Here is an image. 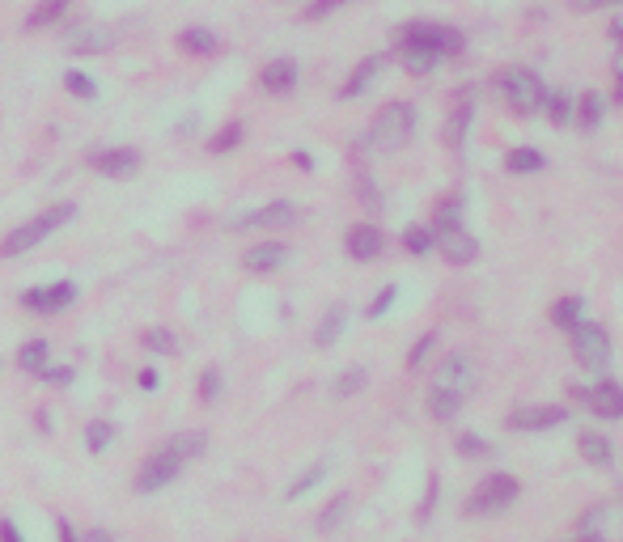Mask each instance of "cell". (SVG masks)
Returning a JSON list of instances; mask_svg holds the SVG:
<instances>
[{
    "label": "cell",
    "mask_w": 623,
    "mask_h": 542,
    "mask_svg": "<svg viewBox=\"0 0 623 542\" xmlns=\"http://www.w3.org/2000/svg\"><path fill=\"white\" fill-rule=\"evenodd\" d=\"M204 449H208V437H204V432H178V437H166L145 462H140V471H136L132 487H136L140 496L162 492V487H170L178 475H183V466L200 458Z\"/></svg>",
    "instance_id": "cell-1"
},
{
    "label": "cell",
    "mask_w": 623,
    "mask_h": 542,
    "mask_svg": "<svg viewBox=\"0 0 623 542\" xmlns=\"http://www.w3.org/2000/svg\"><path fill=\"white\" fill-rule=\"evenodd\" d=\"M73 216H77V204H68V200L39 208V212L30 216V221H22L17 229H9V238L0 242V259H22L26 250H34L39 242H47L51 233H60L68 221H73Z\"/></svg>",
    "instance_id": "cell-2"
},
{
    "label": "cell",
    "mask_w": 623,
    "mask_h": 542,
    "mask_svg": "<svg viewBox=\"0 0 623 542\" xmlns=\"http://www.w3.org/2000/svg\"><path fill=\"white\" fill-rule=\"evenodd\" d=\"M412 128H416V111L407 102H386L378 115H373L369 132H365V149L373 153H395L412 140Z\"/></svg>",
    "instance_id": "cell-3"
},
{
    "label": "cell",
    "mask_w": 623,
    "mask_h": 542,
    "mask_svg": "<svg viewBox=\"0 0 623 542\" xmlns=\"http://www.w3.org/2000/svg\"><path fill=\"white\" fill-rule=\"evenodd\" d=\"M501 94H505L513 115H539L543 102H547V89L539 81V72H530V68H509L501 77Z\"/></svg>",
    "instance_id": "cell-4"
},
{
    "label": "cell",
    "mask_w": 623,
    "mask_h": 542,
    "mask_svg": "<svg viewBox=\"0 0 623 542\" xmlns=\"http://www.w3.org/2000/svg\"><path fill=\"white\" fill-rule=\"evenodd\" d=\"M573 356L585 373H607L611 369V335L598 322H577L573 327Z\"/></svg>",
    "instance_id": "cell-5"
},
{
    "label": "cell",
    "mask_w": 623,
    "mask_h": 542,
    "mask_svg": "<svg viewBox=\"0 0 623 542\" xmlns=\"http://www.w3.org/2000/svg\"><path fill=\"white\" fill-rule=\"evenodd\" d=\"M297 216L301 212H297L293 200H272V204H259L251 212L229 216V229H234V233H276V229H289Z\"/></svg>",
    "instance_id": "cell-6"
},
{
    "label": "cell",
    "mask_w": 623,
    "mask_h": 542,
    "mask_svg": "<svg viewBox=\"0 0 623 542\" xmlns=\"http://www.w3.org/2000/svg\"><path fill=\"white\" fill-rule=\"evenodd\" d=\"M513 500H518V479L505 475V471H496V475H484V483L471 492L467 513L471 517H492V513H505Z\"/></svg>",
    "instance_id": "cell-7"
},
{
    "label": "cell",
    "mask_w": 623,
    "mask_h": 542,
    "mask_svg": "<svg viewBox=\"0 0 623 542\" xmlns=\"http://www.w3.org/2000/svg\"><path fill=\"white\" fill-rule=\"evenodd\" d=\"M399 43H412V47H424L433 51V56H454V51H462V30L454 26H441V22H412L399 30Z\"/></svg>",
    "instance_id": "cell-8"
},
{
    "label": "cell",
    "mask_w": 623,
    "mask_h": 542,
    "mask_svg": "<svg viewBox=\"0 0 623 542\" xmlns=\"http://www.w3.org/2000/svg\"><path fill=\"white\" fill-rule=\"evenodd\" d=\"M73 301H77V284L73 280H51V284L26 288L22 310H30V314H64Z\"/></svg>",
    "instance_id": "cell-9"
},
{
    "label": "cell",
    "mask_w": 623,
    "mask_h": 542,
    "mask_svg": "<svg viewBox=\"0 0 623 542\" xmlns=\"http://www.w3.org/2000/svg\"><path fill=\"white\" fill-rule=\"evenodd\" d=\"M505 424H509L513 432H547V428L568 424V407H560V403H530V407H513Z\"/></svg>",
    "instance_id": "cell-10"
},
{
    "label": "cell",
    "mask_w": 623,
    "mask_h": 542,
    "mask_svg": "<svg viewBox=\"0 0 623 542\" xmlns=\"http://www.w3.org/2000/svg\"><path fill=\"white\" fill-rule=\"evenodd\" d=\"M433 386H441V390H454V394H467L475 390V360L467 356V352H450L437 365V377H433Z\"/></svg>",
    "instance_id": "cell-11"
},
{
    "label": "cell",
    "mask_w": 623,
    "mask_h": 542,
    "mask_svg": "<svg viewBox=\"0 0 623 542\" xmlns=\"http://www.w3.org/2000/svg\"><path fill=\"white\" fill-rule=\"evenodd\" d=\"M140 166H145V153L132 149V144H115V149L94 153V170L102 178H136Z\"/></svg>",
    "instance_id": "cell-12"
},
{
    "label": "cell",
    "mask_w": 623,
    "mask_h": 542,
    "mask_svg": "<svg viewBox=\"0 0 623 542\" xmlns=\"http://www.w3.org/2000/svg\"><path fill=\"white\" fill-rule=\"evenodd\" d=\"M573 394L590 403V411L602 415V420H619V415H623V386L611 382V377H598L590 390H573Z\"/></svg>",
    "instance_id": "cell-13"
},
{
    "label": "cell",
    "mask_w": 623,
    "mask_h": 542,
    "mask_svg": "<svg viewBox=\"0 0 623 542\" xmlns=\"http://www.w3.org/2000/svg\"><path fill=\"white\" fill-rule=\"evenodd\" d=\"M433 250H441V255L450 259L454 267H462V263H471L479 255V242L462 225H454V229H445V233H433Z\"/></svg>",
    "instance_id": "cell-14"
},
{
    "label": "cell",
    "mask_w": 623,
    "mask_h": 542,
    "mask_svg": "<svg viewBox=\"0 0 623 542\" xmlns=\"http://www.w3.org/2000/svg\"><path fill=\"white\" fill-rule=\"evenodd\" d=\"M344 250H348L356 263H373L386 250V238H382L378 225H352L348 238H344Z\"/></svg>",
    "instance_id": "cell-15"
},
{
    "label": "cell",
    "mask_w": 623,
    "mask_h": 542,
    "mask_svg": "<svg viewBox=\"0 0 623 542\" xmlns=\"http://www.w3.org/2000/svg\"><path fill=\"white\" fill-rule=\"evenodd\" d=\"M284 263H289V246L284 242H255L242 255V267L255 271V276H272V271H280Z\"/></svg>",
    "instance_id": "cell-16"
},
{
    "label": "cell",
    "mask_w": 623,
    "mask_h": 542,
    "mask_svg": "<svg viewBox=\"0 0 623 542\" xmlns=\"http://www.w3.org/2000/svg\"><path fill=\"white\" fill-rule=\"evenodd\" d=\"M259 85L267 89V94H289V89L297 85V64L293 60H272L259 68Z\"/></svg>",
    "instance_id": "cell-17"
},
{
    "label": "cell",
    "mask_w": 623,
    "mask_h": 542,
    "mask_svg": "<svg viewBox=\"0 0 623 542\" xmlns=\"http://www.w3.org/2000/svg\"><path fill=\"white\" fill-rule=\"evenodd\" d=\"M382 64H386L382 56H369V60H361V64H356V68H352V77H348V81H344V89H340V98H348V102H352V98H361L365 89H369L373 81H378Z\"/></svg>",
    "instance_id": "cell-18"
},
{
    "label": "cell",
    "mask_w": 623,
    "mask_h": 542,
    "mask_svg": "<svg viewBox=\"0 0 623 542\" xmlns=\"http://www.w3.org/2000/svg\"><path fill=\"white\" fill-rule=\"evenodd\" d=\"M47 365H51V343L47 339H26L22 348H17V369H22V373L39 377Z\"/></svg>",
    "instance_id": "cell-19"
},
{
    "label": "cell",
    "mask_w": 623,
    "mask_h": 542,
    "mask_svg": "<svg viewBox=\"0 0 623 542\" xmlns=\"http://www.w3.org/2000/svg\"><path fill=\"white\" fill-rule=\"evenodd\" d=\"M178 47H183L187 56H212V51L221 47V39L212 30H204V26H187L183 34H178Z\"/></svg>",
    "instance_id": "cell-20"
},
{
    "label": "cell",
    "mask_w": 623,
    "mask_h": 542,
    "mask_svg": "<svg viewBox=\"0 0 623 542\" xmlns=\"http://www.w3.org/2000/svg\"><path fill=\"white\" fill-rule=\"evenodd\" d=\"M543 166H547V157H543L539 149H530V144L505 153V170H509V174H539Z\"/></svg>",
    "instance_id": "cell-21"
},
{
    "label": "cell",
    "mask_w": 623,
    "mask_h": 542,
    "mask_svg": "<svg viewBox=\"0 0 623 542\" xmlns=\"http://www.w3.org/2000/svg\"><path fill=\"white\" fill-rule=\"evenodd\" d=\"M577 449H581V458L594 462V466H607V462L615 458V449H611V441L602 437V432H581V437H577Z\"/></svg>",
    "instance_id": "cell-22"
},
{
    "label": "cell",
    "mask_w": 623,
    "mask_h": 542,
    "mask_svg": "<svg viewBox=\"0 0 623 542\" xmlns=\"http://www.w3.org/2000/svg\"><path fill=\"white\" fill-rule=\"evenodd\" d=\"M344 322H348V310H344V305H331V310L323 314V322H318V331H314L318 348H331V343L344 335Z\"/></svg>",
    "instance_id": "cell-23"
},
{
    "label": "cell",
    "mask_w": 623,
    "mask_h": 542,
    "mask_svg": "<svg viewBox=\"0 0 623 542\" xmlns=\"http://www.w3.org/2000/svg\"><path fill=\"white\" fill-rule=\"evenodd\" d=\"M81 441H85L89 454H106V449L115 445V424L111 420H89L85 432H81Z\"/></svg>",
    "instance_id": "cell-24"
},
{
    "label": "cell",
    "mask_w": 623,
    "mask_h": 542,
    "mask_svg": "<svg viewBox=\"0 0 623 542\" xmlns=\"http://www.w3.org/2000/svg\"><path fill=\"white\" fill-rule=\"evenodd\" d=\"M68 51L73 56H102V51H111V34H102V30H81L68 39Z\"/></svg>",
    "instance_id": "cell-25"
},
{
    "label": "cell",
    "mask_w": 623,
    "mask_h": 542,
    "mask_svg": "<svg viewBox=\"0 0 623 542\" xmlns=\"http://www.w3.org/2000/svg\"><path fill=\"white\" fill-rule=\"evenodd\" d=\"M458 407H462V394L441 390V386L429 390V415H433V420H454Z\"/></svg>",
    "instance_id": "cell-26"
},
{
    "label": "cell",
    "mask_w": 623,
    "mask_h": 542,
    "mask_svg": "<svg viewBox=\"0 0 623 542\" xmlns=\"http://www.w3.org/2000/svg\"><path fill=\"white\" fill-rule=\"evenodd\" d=\"M73 5V0H43L39 9H30V17H26V30H43V26H56L60 17H64V9Z\"/></svg>",
    "instance_id": "cell-27"
},
{
    "label": "cell",
    "mask_w": 623,
    "mask_h": 542,
    "mask_svg": "<svg viewBox=\"0 0 623 542\" xmlns=\"http://www.w3.org/2000/svg\"><path fill=\"white\" fill-rule=\"evenodd\" d=\"M399 56H403L407 72H416V77H424V72H433L441 64V56H433V51H424V47H412V43H399Z\"/></svg>",
    "instance_id": "cell-28"
},
{
    "label": "cell",
    "mask_w": 623,
    "mask_h": 542,
    "mask_svg": "<svg viewBox=\"0 0 623 542\" xmlns=\"http://www.w3.org/2000/svg\"><path fill=\"white\" fill-rule=\"evenodd\" d=\"M64 89L73 98H81V102H98V81L89 77V72H81V68H68L64 72Z\"/></svg>",
    "instance_id": "cell-29"
},
{
    "label": "cell",
    "mask_w": 623,
    "mask_h": 542,
    "mask_svg": "<svg viewBox=\"0 0 623 542\" xmlns=\"http://www.w3.org/2000/svg\"><path fill=\"white\" fill-rule=\"evenodd\" d=\"M581 310H585V301L581 297H560L556 305H551V322L564 331H573L577 322H581Z\"/></svg>",
    "instance_id": "cell-30"
},
{
    "label": "cell",
    "mask_w": 623,
    "mask_h": 542,
    "mask_svg": "<svg viewBox=\"0 0 623 542\" xmlns=\"http://www.w3.org/2000/svg\"><path fill=\"white\" fill-rule=\"evenodd\" d=\"M323 479H327V466H323V462H314L310 471H301V479H297V483L284 487V500H301L306 492H314V487L323 483Z\"/></svg>",
    "instance_id": "cell-31"
},
{
    "label": "cell",
    "mask_w": 623,
    "mask_h": 542,
    "mask_svg": "<svg viewBox=\"0 0 623 542\" xmlns=\"http://www.w3.org/2000/svg\"><path fill=\"white\" fill-rule=\"evenodd\" d=\"M242 136H246V128H242V123L234 119V123H225V128H221L217 136H212V140H208V149H212V153H217V157H221V153H234V149H238V144H242Z\"/></svg>",
    "instance_id": "cell-32"
},
{
    "label": "cell",
    "mask_w": 623,
    "mask_h": 542,
    "mask_svg": "<svg viewBox=\"0 0 623 542\" xmlns=\"http://www.w3.org/2000/svg\"><path fill=\"white\" fill-rule=\"evenodd\" d=\"M403 250H407V255H429V250H433V229L429 225H412L403 233Z\"/></svg>",
    "instance_id": "cell-33"
},
{
    "label": "cell",
    "mask_w": 623,
    "mask_h": 542,
    "mask_svg": "<svg viewBox=\"0 0 623 542\" xmlns=\"http://www.w3.org/2000/svg\"><path fill=\"white\" fill-rule=\"evenodd\" d=\"M577 111H581V132H598V123H602V98L598 94H581Z\"/></svg>",
    "instance_id": "cell-34"
},
{
    "label": "cell",
    "mask_w": 623,
    "mask_h": 542,
    "mask_svg": "<svg viewBox=\"0 0 623 542\" xmlns=\"http://www.w3.org/2000/svg\"><path fill=\"white\" fill-rule=\"evenodd\" d=\"M543 111L551 115V123H556V128H564V123L573 119V98H568V94H547Z\"/></svg>",
    "instance_id": "cell-35"
},
{
    "label": "cell",
    "mask_w": 623,
    "mask_h": 542,
    "mask_svg": "<svg viewBox=\"0 0 623 542\" xmlns=\"http://www.w3.org/2000/svg\"><path fill=\"white\" fill-rule=\"evenodd\" d=\"M467 128H471V102H462L458 111L450 115V128H445V140H450V144H462V140H467Z\"/></svg>",
    "instance_id": "cell-36"
},
{
    "label": "cell",
    "mask_w": 623,
    "mask_h": 542,
    "mask_svg": "<svg viewBox=\"0 0 623 542\" xmlns=\"http://www.w3.org/2000/svg\"><path fill=\"white\" fill-rule=\"evenodd\" d=\"M454 225H462V204L458 200H445L441 208H437V216H433V233H445V229H454Z\"/></svg>",
    "instance_id": "cell-37"
},
{
    "label": "cell",
    "mask_w": 623,
    "mask_h": 542,
    "mask_svg": "<svg viewBox=\"0 0 623 542\" xmlns=\"http://www.w3.org/2000/svg\"><path fill=\"white\" fill-rule=\"evenodd\" d=\"M488 454H492V445L479 432H462L458 437V458H488Z\"/></svg>",
    "instance_id": "cell-38"
},
{
    "label": "cell",
    "mask_w": 623,
    "mask_h": 542,
    "mask_svg": "<svg viewBox=\"0 0 623 542\" xmlns=\"http://www.w3.org/2000/svg\"><path fill=\"white\" fill-rule=\"evenodd\" d=\"M145 348L157 352V356H174L178 352V339L170 331H162V327H153V331H145Z\"/></svg>",
    "instance_id": "cell-39"
},
{
    "label": "cell",
    "mask_w": 623,
    "mask_h": 542,
    "mask_svg": "<svg viewBox=\"0 0 623 542\" xmlns=\"http://www.w3.org/2000/svg\"><path fill=\"white\" fill-rule=\"evenodd\" d=\"M221 390H225L221 369H204V373H200V399H204V403H217Z\"/></svg>",
    "instance_id": "cell-40"
},
{
    "label": "cell",
    "mask_w": 623,
    "mask_h": 542,
    "mask_svg": "<svg viewBox=\"0 0 623 542\" xmlns=\"http://www.w3.org/2000/svg\"><path fill=\"white\" fill-rule=\"evenodd\" d=\"M395 301H399V284H386L382 293L373 297V305L365 310V318H386V314H390V305H395Z\"/></svg>",
    "instance_id": "cell-41"
},
{
    "label": "cell",
    "mask_w": 623,
    "mask_h": 542,
    "mask_svg": "<svg viewBox=\"0 0 623 542\" xmlns=\"http://www.w3.org/2000/svg\"><path fill=\"white\" fill-rule=\"evenodd\" d=\"M344 517H348V496H335V500L327 504V513L318 517V530H335Z\"/></svg>",
    "instance_id": "cell-42"
},
{
    "label": "cell",
    "mask_w": 623,
    "mask_h": 542,
    "mask_svg": "<svg viewBox=\"0 0 623 542\" xmlns=\"http://www.w3.org/2000/svg\"><path fill=\"white\" fill-rule=\"evenodd\" d=\"M437 348V331H429V335H420L416 339V348L412 352H407V369H420L424 365V360H429V352Z\"/></svg>",
    "instance_id": "cell-43"
},
{
    "label": "cell",
    "mask_w": 623,
    "mask_h": 542,
    "mask_svg": "<svg viewBox=\"0 0 623 542\" xmlns=\"http://www.w3.org/2000/svg\"><path fill=\"white\" fill-rule=\"evenodd\" d=\"M39 382H47V386H73L77 382V369L73 365H47L39 373Z\"/></svg>",
    "instance_id": "cell-44"
},
{
    "label": "cell",
    "mask_w": 623,
    "mask_h": 542,
    "mask_svg": "<svg viewBox=\"0 0 623 542\" xmlns=\"http://www.w3.org/2000/svg\"><path fill=\"white\" fill-rule=\"evenodd\" d=\"M361 386H365V369H361V365H352V369L340 377V382H335V394H340V399H348V394H356Z\"/></svg>",
    "instance_id": "cell-45"
},
{
    "label": "cell",
    "mask_w": 623,
    "mask_h": 542,
    "mask_svg": "<svg viewBox=\"0 0 623 542\" xmlns=\"http://www.w3.org/2000/svg\"><path fill=\"white\" fill-rule=\"evenodd\" d=\"M344 5H352V0H314V5L306 9V17H310V22H318V17H327L335 9H344Z\"/></svg>",
    "instance_id": "cell-46"
},
{
    "label": "cell",
    "mask_w": 623,
    "mask_h": 542,
    "mask_svg": "<svg viewBox=\"0 0 623 542\" xmlns=\"http://www.w3.org/2000/svg\"><path fill=\"white\" fill-rule=\"evenodd\" d=\"M0 542H26V534L22 530H17V521H0Z\"/></svg>",
    "instance_id": "cell-47"
},
{
    "label": "cell",
    "mask_w": 623,
    "mask_h": 542,
    "mask_svg": "<svg viewBox=\"0 0 623 542\" xmlns=\"http://www.w3.org/2000/svg\"><path fill=\"white\" fill-rule=\"evenodd\" d=\"M136 386L140 390H157V386H162V377H157V369H140L136 373Z\"/></svg>",
    "instance_id": "cell-48"
},
{
    "label": "cell",
    "mask_w": 623,
    "mask_h": 542,
    "mask_svg": "<svg viewBox=\"0 0 623 542\" xmlns=\"http://www.w3.org/2000/svg\"><path fill=\"white\" fill-rule=\"evenodd\" d=\"M56 534H60V542H81V534L73 530V521H64V517L56 521Z\"/></svg>",
    "instance_id": "cell-49"
},
{
    "label": "cell",
    "mask_w": 623,
    "mask_h": 542,
    "mask_svg": "<svg viewBox=\"0 0 623 542\" xmlns=\"http://www.w3.org/2000/svg\"><path fill=\"white\" fill-rule=\"evenodd\" d=\"M577 13H594V9H602V5H611V0H568Z\"/></svg>",
    "instance_id": "cell-50"
},
{
    "label": "cell",
    "mask_w": 623,
    "mask_h": 542,
    "mask_svg": "<svg viewBox=\"0 0 623 542\" xmlns=\"http://www.w3.org/2000/svg\"><path fill=\"white\" fill-rule=\"evenodd\" d=\"M293 161H297L301 170H314V157H310V153H293Z\"/></svg>",
    "instance_id": "cell-51"
},
{
    "label": "cell",
    "mask_w": 623,
    "mask_h": 542,
    "mask_svg": "<svg viewBox=\"0 0 623 542\" xmlns=\"http://www.w3.org/2000/svg\"><path fill=\"white\" fill-rule=\"evenodd\" d=\"M81 542H115V538H111V534H106V530H94V534H85Z\"/></svg>",
    "instance_id": "cell-52"
},
{
    "label": "cell",
    "mask_w": 623,
    "mask_h": 542,
    "mask_svg": "<svg viewBox=\"0 0 623 542\" xmlns=\"http://www.w3.org/2000/svg\"><path fill=\"white\" fill-rule=\"evenodd\" d=\"M615 98L623 102V68H615Z\"/></svg>",
    "instance_id": "cell-53"
},
{
    "label": "cell",
    "mask_w": 623,
    "mask_h": 542,
    "mask_svg": "<svg viewBox=\"0 0 623 542\" xmlns=\"http://www.w3.org/2000/svg\"><path fill=\"white\" fill-rule=\"evenodd\" d=\"M611 34H615V43L623 47V22H615V26H611Z\"/></svg>",
    "instance_id": "cell-54"
},
{
    "label": "cell",
    "mask_w": 623,
    "mask_h": 542,
    "mask_svg": "<svg viewBox=\"0 0 623 542\" xmlns=\"http://www.w3.org/2000/svg\"><path fill=\"white\" fill-rule=\"evenodd\" d=\"M581 542H598V538H581Z\"/></svg>",
    "instance_id": "cell-55"
},
{
    "label": "cell",
    "mask_w": 623,
    "mask_h": 542,
    "mask_svg": "<svg viewBox=\"0 0 623 542\" xmlns=\"http://www.w3.org/2000/svg\"><path fill=\"white\" fill-rule=\"evenodd\" d=\"M611 5H623V0H611Z\"/></svg>",
    "instance_id": "cell-56"
}]
</instances>
